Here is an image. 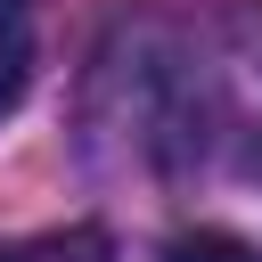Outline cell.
<instances>
[{"label": "cell", "mask_w": 262, "mask_h": 262, "mask_svg": "<svg viewBox=\"0 0 262 262\" xmlns=\"http://www.w3.org/2000/svg\"><path fill=\"white\" fill-rule=\"evenodd\" d=\"M164 262H262V254L246 237H229V229H180L164 246Z\"/></svg>", "instance_id": "cell-2"}, {"label": "cell", "mask_w": 262, "mask_h": 262, "mask_svg": "<svg viewBox=\"0 0 262 262\" xmlns=\"http://www.w3.org/2000/svg\"><path fill=\"white\" fill-rule=\"evenodd\" d=\"M0 262H106L98 229H41V237H8Z\"/></svg>", "instance_id": "cell-1"}, {"label": "cell", "mask_w": 262, "mask_h": 262, "mask_svg": "<svg viewBox=\"0 0 262 262\" xmlns=\"http://www.w3.org/2000/svg\"><path fill=\"white\" fill-rule=\"evenodd\" d=\"M25 82H33V41H25L16 16H0V115L25 98Z\"/></svg>", "instance_id": "cell-3"}]
</instances>
